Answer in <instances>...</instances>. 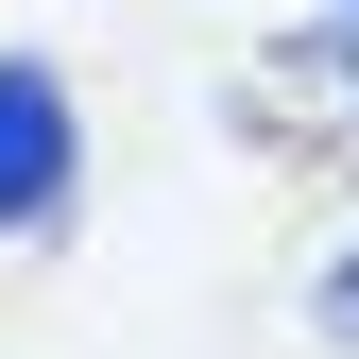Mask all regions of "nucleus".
Masks as SVG:
<instances>
[{"instance_id": "nucleus-2", "label": "nucleus", "mask_w": 359, "mask_h": 359, "mask_svg": "<svg viewBox=\"0 0 359 359\" xmlns=\"http://www.w3.org/2000/svg\"><path fill=\"white\" fill-rule=\"evenodd\" d=\"M257 120H291V137H359V18L257 52Z\"/></svg>"}, {"instance_id": "nucleus-4", "label": "nucleus", "mask_w": 359, "mask_h": 359, "mask_svg": "<svg viewBox=\"0 0 359 359\" xmlns=\"http://www.w3.org/2000/svg\"><path fill=\"white\" fill-rule=\"evenodd\" d=\"M342 18H359V0H342Z\"/></svg>"}, {"instance_id": "nucleus-1", "label": "nucleus", "mask_w": 359, "mask_h": 359, "mask_svg": "<svg viewBox=\"0 0 359 359\" xmlns=\"http://www.w3.org/2000/svg\"><path fill=\"white\" fill-rule=\"evenodd\" d=\"M69 189H86V120H69V86L34 69V52H0V240L69 222Z\"/></svg>"}, {"instance_id": "nucleus-3", "label": "nucleus", "mask_w": 359, "mask_h": 359, "mask_svg": "<svg viewBox=\"0 0 359 359\" xmlns=\"http://www.w3.org/2000/svg\"><path fill=\"white\" fill-rule=\"evenodd\" d=\"M308 308H325V342H359V257H325V291H308Z\"/></svg>"}]
</instances>
